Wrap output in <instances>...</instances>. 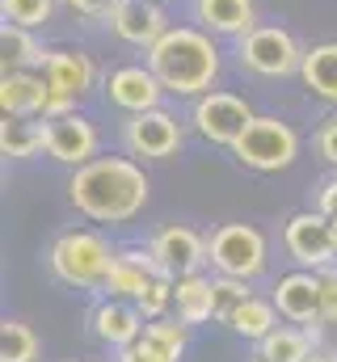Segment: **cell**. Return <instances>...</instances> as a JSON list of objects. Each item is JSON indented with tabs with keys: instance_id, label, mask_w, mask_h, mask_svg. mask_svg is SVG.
<instances>
[{
	"instance_id": "e575fe53",
	"label": "cell",
	"mask_w": 337,
	"mask_h": 362,
	"mask_svg": "<svg viewBox=\"0 0 337 362\" xmlns=\"http://www.w3.org/2000/svg\"><path fill=\"white\" fill-rule=\"evenodd\" d=\"M308 362H337V358H333V354H312Z\"/></svg>"
},
{
	"instance_id": "1f68e13d",
	"label": "cell",
	"mask_w": 337,
	"mask_h": 362,
	"mask_svg": "<svg viewBox=\"0 0 337 362\" xmlns=\"http://www.w3.org/2000/svg\"><path fill=\"white\" fill-rule=\"evenodd\" d=\"M321 308H325V320L337 325V266L321 274Z\"/></svg>"
},
{
	"instance_id": "484cf974",
	"label": "cell",
	"mask_w": 337,
	"mask_h": 362,
	"mask_svg": "<svg viewBox=\"0 0 337 362\" xmlns=\"http://www.w3.org/2000/svg\"><path fill=\"white\" fill-rule=\"evenodd\" d=\"M34 354H38L34 329H25L21 320H8L0 333V362H34Z\"/></svg>"
},
{
	"instance_id": "30bf717a",
	"label": "cell",
	"mask_w": 337,
	"mask_h": 362,
	"mask_svg": "<svg viewBox=\"0 0 337 362\" xmlns=\"http://www.w3.org/2000/svg\"><path fill=\"white\" fill-rule=\"evenodd\" d=\"M122 139L135 156H148V160H168L177 148H181V127L177 118L165 110H144V114H131L127 127H122Z\"/></svg>"
},
{
	"instance_id": "4dcf8cb0",
	"label": "cell",
	"mask_w": 337,
	"mask_h": 362,
	"mask_svg": "<svg viewBox=\"0 0 337 362\" xmlns=\"http://www.w3.org/2000/svg\"><path fill=\"white\" fill-rule=\"evenodd\" d=\"M68 4H72V13H81V17H88V21H101V17L110 21V17L118 13L122 0H68Z\"/></svg>"
},
{
	"instance_id": "4fadbf2b",
	"label": "cell",
	"mask_w": 337,
	"mask_h": 362,
	"mask_svg": "<svg viewBox=\"0 0 337 362\" xmlns=\"http://www.w3.org/2000/svg\"><path fill=\"white\" fill-rule=\"evenodd\" d=\"M110 30H114L122 42L148 51V47L161 42V34L168 30V17H165V8L152 4V0H122L118 13L110 17Z\"/></svg>"
},
{
	"instance_id": "603a6c76",
	"label": "cell",
	"mask_w": 337,
	"mask_h": 362,
	"mask_svg": "<svg viewBox=\"0 0 337 362\" xmlns=\"http://www.w3.org/2000/svg\"><path fill=\"white\" fill-rule=\"evenodd\" d=\"M228 329H236L241 337H265V333H274V303H265V299H245L232 316H228Z\"/></svg>"
},
{
	"instance_id": "ffe728a7",
	"label": "cell",
	"mask_w": 337,
	"mask_h": 362,
	"mask_svg": "<svg viewBox=\"0 0 337 362\" xmlns=\"http://www.w3.org/2000/svg\"><path fill=\"white\" fill-rule=\"evenodd\" d=\"M299 76L304 85L316 93L321 101L337 105V42H316L304 51V64H299Z\"/></svg>"
},
{
	"instance_id": "cb8c5ba5",
	"label": "cell",
	"mask_w": 337,
	"mask_h": 362,
	"mask_svg": "<svg viewBox=\"0 0 337 362\" xmlns=\"http://www.w3.org/2000/svg\"><path fill=\"white\" fill-rule=\"evenodd\" d=\"M308 337L295 333V329H274L261 337V362H308Z\"/></svg>"
},
{
	"instance_id": "d4e9b609",
	"label": "cell",
	"mask_w": 337,
	"mask_h": 362,
	"mask_svg": "<svg viewBox=\"0 0 337 362\" xmlns=\"http://www.w3.org/2000/svg\"><path fill=\"white\" fill-rule=\"evenodd\" d=\"M4 21L25 25V30H42L55 17V0H0Z\"/></svg>"
},
{
	"instance_id": "d6a6232c",
	"label": "cell",
	"mask_w": 337,
	"mask_h": 362,
	"mask_svg": "<svg viewBox=\"0 0 337 362\" xmlns=\"http://www.w3.org/2000/svg\"><path fill=\"white\" fill-rule=\"evenodd\" d=\"M316 148H321V156H325V160L337 169V118H329V122L321 127V135H316Z\"/></svg>"
},
{
	"instance_id": "6da1fadb",
	"label": "cell",
	"mask_w": 337,
	"mask_h": 362,
	"mask_svg": "<svg viewBox=\"0 0 337 362\" xmlns=\"http://www.w3.org/2000/svg\"><path fill=\"white\" fill-rule=\"evenodd\" d=\"M72 206L97 223H127L148 202V177L127 156H93L68 181Z\"/></svg>"
},
{
	"instance_id": "44dd1931",
	"label": "cell",
	"mask_w": 337,
	"mask_h": 362,
	"mask_svg": "<svg viewBox=\"0 0 337 362\" xmlns=\"http://www.w3.org/2000/svg\"><path fill=\"white\" fill-rule=\"evenodd\" d=\"M173 303H177V316L185 325H202L215 316V286L211 278L202 274H181L177 286H173Z\"/></svg>"
},
{
	"instance_id": "f546056e",
	"label": "cell",
	"mask_w": 337,
	"mask_h": 362,
	"mask_svg": "<svg viewBox=\"0 0 337 362\" xmlns=\"http://www.w3.org/2000/svg\"><path fill=\"white\" fill-rule=\"evenodd\" d=\"M122 362H177V358L168 350H161V346H152L148 337H139V341H131L122 350Z\"/></svg>"
},
{
	"instance_id": "8fae6325",
	"label": "cell",
	"mask_w": 337,
	"mask_h": 362,
	"mask_svg": "<svg viewBox=\"0 0 337 362\" xmlns=\"http://www.w3.org/2000/svg\"><path fill=\"white\" fill-rule=\"evenodd\" d=\"M47 122V156L59 165L81 169L97 156V127L84 114H59V118H42Z\"/></svg>"
},
{
	"instance_id": "5bb4252c",
	"label": "cell",
	"mask_w": 337,
	"mask_h": 362,
	"mask_svg": "<svg viewBox=\"0 0 337 362\" xmlns=\"http://www.w3.org/2000/svg\"><path fill=\"white\" fill-rule=\"evenodd\" d=\"M51 85L42 72H4L0 76V110L4 118H47Z\"/></svg>"
},
{
	"instance_id": "52a82bcc",
	"label": "cell",
	"mask_w": 337,
	"mask_h": 362,
	"mask_svg": "<svg viewBox=\"0 0 337 362\" xmlns=\"http://www.w3.org/2000/svg\"><path fill=\"white\" fill-rule=\"evenodd\" d=\"M253 114L249 101L245 97H236V93H202L198 101H194V114H190V122H194V131L202 135V139H211V144H219V148H232L241 135H245V127H249Z\"/></svg>"
},
{
	"instance_id": "3957f363",
	"label": "cell",
	"mask_w": 337,
	"mask_h": 362,
	"mask_svg": "<svg viewBox=\"0 0 337 362\" xmlns=\"http://www.w3.org/2000/svg\"><path fill=\"white\" fill-rule=\"evenodd\" d=\"M114 249L105 236L76 228V232H64L55 245H51V270L59 274L64 282L72 286H105V274L114 266Z\"/></svg>"
},
{
	"instance_id": "7c38bea8",
	"label": "cell",
	"mask_w": 337,
	"mask_h": 362,
	"mask_svg": "<svg viewBox=\"0 0 337 362\" xmlns=\"http://www.w3.org/2000/svg\"><path fill=\"white\" fill-rule=\"evenodd\" d=\"M274 308L278 316L295 320V325H316L325 320V308H321V274L312 270H295L287 278H278L274 286Z\"/></svg>"
},
{
	"instance_id": "d6986e66",
	"label": "cell",
	"mask_w": 337,
	"mask_h": 362,
	"mask_svg": "<svg viewBox=\"0 0 337 362\" xmlns=\"http://www.w3.org/2000/svg\"><path fill=\"white\" fill-rule=\"evenodd\" d=\"M93 329L110 346H131V341L144 337V312L131 308V303H101L97 316H93Z\"/></svg>"
},
{
	"instance_id": "277c9868",
	"label": "cell",
	"mask_w": 337,
	"mask_h": 362,
	"mask_svg": "<svg viewBox=\"0 0 337 362\" xmlns=\"http://www.w3.org/2000/svg\"><path fill=\"white\" fill-rule=\"evenodd\" d=\"M232 156L253 173H278L299 156V135L282 118H253L245 135L232 144Z\"/></svg>"
},
{
	"instance_id": "4316f807",
	"label": "cell",
	"mask_w": 337,
	"mask_h": 362,
	"mask_svg": "<svg viewBox=\"0 0 337 362\" xmlns=\"http://www.w3.org/2000/svg\"><path fill=\"white\" fill-rule=\"evenodd\" d=\"M211 286H215V320H224V325H228V316L249 299V286H245V278H232V274L211 278Z\"/></svg>"
},
{
	"instance_id": "2e32d148",
	"label": "cell",
	"mask_w": 337,
	"mask_h": 362,
	"mask_svg": "<svg viewBox=\"0 0 337 362\" xmlns=\"http://www.w3.org/2000/svg\"><path fill=\"white\" fill-rule=\"evenodd\" d=\"M194 21L215 34V38H245L253 25H257V8L253 0H194L190 4Z\"/></svg>"
},
{
	"instance_id": "ba28073f",
	"label": "cell",
	"mask_w": 337,
	"mask_h": 362,
	"mask_svg": "<svg viewBox=\"0 0 337 362\" xmlns=\"http://www.w3.org/2000/svg\"><path fill=\"white\" fill-rule=\"evenodd\" d=\"M282 240H287V253L304 270H325L337 257L333 228H329V215L325 211H299V215H291Z\"/></svg>"
},
{
	"instance_id": "5b68a950",
	"label": "cell",
	"mask_w": 337,
	"mask_h": 362,
	"mask_svg": "<svg viewBox=\"0 0 337 362\" xmlns=\"http://www.w3.org/2000/svg\"><path fill=\"white\" fill-rule=\"evenodd\" d=\"M236 59L253 76H291L304 64V51L291 30L282 25H253L245 38H236Z\"/></svg>"
},
{
	"instance_id": "7402d4cb",
	"label": "cell",
	"mask_w": 337,
	"mask_h": 362,
	"mask_svg": "<svg viewBox=\"0 0 337 362\" xmlns=\"http://www.w3.org/2000/svg\"><path fill=\"white\" fill-rule=\"evenodd\" d=\"M0 152L8 160H30L34 152H47V122L34 118H4L0 122Z\"/></svg>"
},
{
	"instance_id": "8d00e7d4",
	"label": "cell",
	"mask_w": 337,
	"mask_h": 362,
	"mask_svg": "<svg viewBox=\"0 0 337 362\" xmlns=\"http://www.w3.org/2000/svg\"><path fill=\"white\" fill-rule=\"evenodd\" d=\"M152 4H161V0H152Z\"/></svg>"
},
{
	"instance_id": "f1b7e54d",
	"label": "cell",
	"mask_w": 337,
	"mask_h": 362,
	"mask_svg": "<svg viewBox=\"0 0 337 362\" xmlns=\"http://www.w3.org/2000/svg\"><path fill=\"white\" fill-rule=\"evenodd\" d=\"M144 337H148L152 346L168 350L173 358H181V350H185V325H165V320H156V325L144 329Z\"/></svg>"
},
{
	"instance_id": "9c48e42d",
	"label": "cell",
	"mask_w": 337,
	"mask_h": 362,
	"mask_svg": "<svg viewBox=\"0 0 337 362\" xmlns=\"http://www.w3.org/2000/svg\"><path fill=\"white\" fill-rule=\"evenodd\" d=\"M161 76L148 68V64H122L105 76V97L110 105L127 110V114H144V110H161V97H165Z\"/></svg>"
},
{
	"instance_id": "9a60e30c",
	"label": "cell",
	"mask_w": 337,
	"mask_h": 362,
	"mask_svg": "<svg viewBox=\"0 0 337 362\" xmlns=\"http://www.w3.org/2000/svg\"><path fill=\"white\" fill-rule=\"evenodd\" d=\"M152 253H156V262L165 266V274H198V266L207 262V240L194 232V228H181V223H173L165 232H156V240H152Z\"/></svg>"
},
{
	"instance_id": "e0dca14e",
	"label": "cell",
	"mask_w": 337,
	"mask_h": 362,
	"mask_svg": "<svg viewBox=\"0 0 337 362\" xmlns=\"http://www.w3.org/2000/svg\"><path fill=\"white\" fill-rule=\"evenodd\" d=\"M42 76H47V85H51L55 93L84 97V93L97 85V64H93L84 51H72V47H55V51H47Z\"/></svg>"
},
{
	"instance_id": "836d02e7",
	"label": "cell",
	"mask_w": 337,
	"mask_h": 362,
	"mask_svg": "<svg viewBox=\"0 0 337 362\" xmlns=\"http://www.w3.org/2000/svg\"><path fill=\"white\" fill-rule=\"evenodd\" d=\"M321 211L325 215H337V177L321 185Z\"/></svg>"
},
{
	"instance_id": "d590c367",
	"label": "cell",
	"mask_w": 337,
	"mask_h": 362,
	"mask_svg": "<svg viewBox=\"0 0 337 362\" xmlns=\"http://www.w3.org/2000/svg\"><path fill=\"white\" fill-rule=\"evenodd\" d=\"M329 228H333V245H337V215H329Z\"/></svg>"
},
{
	"instance_id": "8992f818",
	"label": "cell",
	"mask_w": 337,
	"mask_h": 362,
	"mask_svg": "<svg viewBox=\"0 0 337 362\" xmlns=\"http://www.w3.org/2000/svg\"><path fill=\"white\" fill-rule=\"evenodd\" d=\"M207 257L219 274H232V278H253L265 266V236L249 228V223H224L211 232L207 240Z\"/></svg>"
},
{
	"instance_id": "7a4b0ae2",
	"label": "cell",
	"mask_w": 337,
	"mask_h": 362,
	"mask_svg": "<svg viewBox=\"0 0 337 362\" xmlns=\"http://www.w3.org/2000/svg\"><path fill=\"white\" fill-rule=\"evenodd\" d=\"M148 68L177 97H202L219 76V47L215 34L202 25H168L156 47H148Z\"/></svg>"
},
{
	"instance_id": "83f0119b",
	"label": "cell",
	"mask_w": 337,
	"mask_h": 362,
	"mask_svg": "<svg viewBox=\"0 0 337 362\" xmlns=\"http://www.w3.org/2000/svg\"><path fill=\"white\" fill-rule=\"evenodd\" d=\"M173 286H177V282H173L168 274H156V278L148 282V291L135 299V308H139L148 320H161V316H165V308L173 303Z\"/></svg>"
},
{
	"instance_id": "ac0fdd59",
	"label": "cell",
	"mask_w": 337,
	"mask_h": 362,
	"mask_svg": "<svg viewBox=\"0 0 337 362\" xmlns=\"http://www.w3.org/2000/svg\"><path fill=\"white\" fill-rule=\"evenodd\" d=\"M0 51H4V72H42L47 64V51L34 38V30L13 25V21H4L0 30Z\"/></svg>"
}]
</instances>
